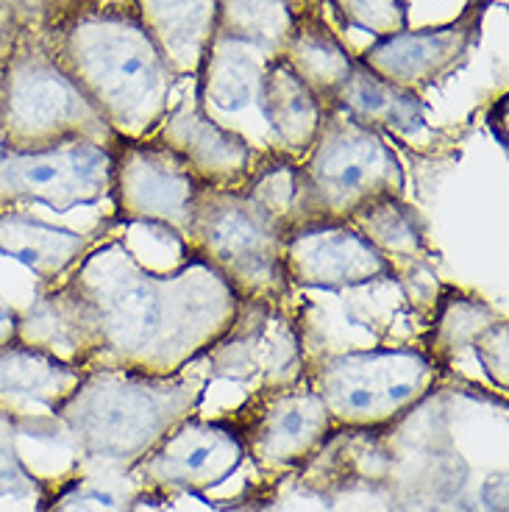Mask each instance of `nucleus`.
<instances>
[{"label":"nucleus","mask_w":509,"mask_h":512,"mask_svg":"<svg viewBox=\"0 0 509 512\" xmlns=\"http://www.w3.org/2000/svg\"><path fill=\"white\" fill-rule=\"evenodd\" d=\"M240 298L201 256L156 273L120 237L98 240L17 318V340L81 371L176 376L204 359Z\"/></svg>","instance_id":"obj_1"},{"label":"nucleus","mask_w":509,"mask_h":512,"mask_svg":"<svg viewBox=\"0 0 509 512\" xmlns=\"http://www.w3.org/2000/svg\"><path fill=\"white\" fill-rule=\"evenodd\" d=\"M48 39L56 62L120 140L156 134L179 78L131 3L84 14Z\"/></svg>","instance_id":"obj_2"},{"label":"nucleus","mask_w":509,"mask_h":512,"mask_svg":"<svg viewBox=\"0 0 509 512\" xmlns=\"http://www.w3.org/2000/svg\"><path fill=\"white\" fill-rule=\"evenodd\" d=\"M206 376H145L131 371H84L73 396L53 415L81 468L131 474L184 418L195 415Z\"/></svg>","instance_id":"obj_3"},{"label":"nucleus","mask_w":509,"mask_h":512,"mask_svg":"<svg viewBox=\"0 0 509 512\" xmlns=\"http://www.w3.org/2000/svg\"><path fill=\"white\" fill-rule=\"evenodd\" d=\"M407 192V173L384 134L362 126L334 101L323 103L318 137L298 159V195L287 234L348 223L362 206Z\"/></svg>","instance_id":"obj_4"},{"label":"nucleus","mask_w":509,"mask_h":512,"mask_svg":"<svg viewBox=\"0 0 509 512\" xmlns=\"http://www.w3.org/2000/svg\"><path fill=\"white\" fill-rule=\"evenodd\" d=\"M73 140L115 151L120 137L56 62L48 31L31 20L0 70V145L39 151Z\"/></svg>","instance_id":"obj_5"},{"label":"nucleus","mask_w":509,"mask_h":512,"mask_svg":"<svg viewBox=\"0 0 509 512\" xmlns=\"http://www.w3.org/2000/svg\"><path fill=\"white\" fill-rule=\"evenodd\" d=\"M443 368L420 348H357L306 362L304 382L340 429H390L429 401Z\"/></svg>","instance_id":"obj_6"},{"label":"nucleus","mask_w":509,"mask_h":512,"mask_svg":"<svg viewBox=\"0 0 509 512\" xmlns=\"http://www.w3.org/2000/svg\"><path fill=\"white\" fill-rule=\"evenodd\" d=\"M284 240V226L248 192L204 187L195 204L187 254L212 265L240 301L281 304L290 293L281 259Z\"/></svg>","instance_id":"obj_7"},{"label":"nucleus","mask_w":509,"mask_h":512,"mask_svg":"<svg viewBox=\"0 0 509 512\" xmlns=\"http://www.w3.org/2000/svg\"><path fill=\"white\" fill-rule=\"evenodd\" d=\"M204 184L159 140H120L112 151V204L117 223L162 229L184 248Z\"/></svg>","instance_id":"obj_8"},{"label":"nucleus","mask_w":509,"mask_h":512,"mask_svg":"<svg viewBox=\"0 0 509 512\" xmlns=\"http://www.w3.org/2000/svg\"><path fill=\"white\" fill-rule=\"evenodd\" d=\"M112 192V151L73 140L39 151L0 154V212L45 204L53 212L101 204Z\"/></svg>","instance_id":"obj_9"},{"label":"nucleus","mask_w":509,"mask_h":512,"mask_svg":"<svg viewBox=\"0 0 509 512\" xmlns=\"http://www.w3.org/2000/svg\"><path fill=\"white\" fill-rule=\"evenodd\" d=\"M209 376L254 384L256 393L304 382V334L281 304L240 301L231 329L206 354Z\"/></svg>","instance_id":"obj_10"},{"label":"nucleus","mask_w":509,"mask_h":512,"mask_svg":"<svg viewBox=\"0 0 509 512\" xmlns=\"http://www.w3.org/2000/svg\"><path fill=\"white\" fill-rule=\"evenodd\" d=\"M234 426L245 457L262 471H287L312 462L337 432L326 404L306 382L256 393L254 404L242 410Z\"/></svg>","instance_id":"obj_11"},{"label":"nucleus","mask_w":509,"mask_h":512,"mask_svg":"<svg viewBox=\"0 0 509 512\" xmlns=\"http://www.w3.org/2000/svg\"><path fill=\"white\" fill-rule=\"evenodd\" d=\"M245 446L231 421H206L190 415L131 471L142 496L206 493L237 474Z\"/></svg>","instance_id":"obj_12"},{"label":"nucleus","mask_w":509,"mask_h":512,"mask_svg":"<svg viewBox=\"0 0 509 512\" xmlns=\"http://www.w3.org/2000/svg\"><path fill=\"white\" fill-rule=\"evenodd\" d=\"M487 0H468L457 20L432 28H404L393 37L376 39L357 59L376 76L401 90L418 92L448 76L482 37Z\"/></svg>","instance_id":"obj_13"},{"label":"nucleus","mask_w":509,"mask_h":512,"mask_svg":"<svg viewBox=\"0 0 509 512\" xmlns=\"http://www.w3.org/2000/svg\"><path fill=\"white\" fill-rule=\"evenodd\" d=\"M287 282L306 290H348L395 279V265L348 223L306 226L284 240Z\"/></svg>","instance_id":"obj_14"},{"label":"nucleus","mask_w":509,"mask_h":512,"mask_svg":"<svg viewBox=\"0 0 509 512\" xmlns=\"http://www.w3.org/2000/svg\"><path fill=\"white\" fill-rule=\"evenodd\" d=\"M153 140L176 151L198 181L212 190H240L262 156L242 134L212 120L198 98L170 106Z\"/></svg>","instance_id":"obj_15"},{"label":"nucleus","mask_w":509,"mask_h":512,"mask_svg":"<svg viewBox=\"0 0 509 512\" xmlns=\"http://www.w3.org/2000/svg\"><path fill=\"white\" fill-rule=\"evenodd\" d=\"M81 376L84 371L76 365L14 340L0 346V410L12 415L20 435L37 432L31 410H42L53 435V415L73 396Z\"/></svg>","instance_id":"obj_16"},{"label":"nucleus","mask_w":509,"mask_h":512,"mask_svg":"<svg viewBox=\"0 0 509 512\" xmlns=\"http://www.w3.org/2000/svg\"><path fill=\"white\" fill-rule=\"evenodd\" d=\"M115 223V218H109L92 234H81V231L45 223L20 209H6L0 212V254L23 262L42 282L39 290H45L62 282L64 276L76 268L78 259L98 240H103V234Z\"/></svg>","instance_id":"obj_17"},{"label":"nucleus","mask_w":509,"mask_h":512,"mask_svg":"<svg viewBox=\"0 0 509 512\" xmlns=\"http://www.w3.org/2000/svg\"><path fill=\"white\" fill-rule=\"evenodd\" d=\"M176 78H195L217 31V0H131Z\"/></svg>","instance_id":"obj_18"},{"label":"nucleus","mask_w":509,"mask_h":512,"mask_svg":"<svg viewBox=\"0 0 509 512\" xmlns=\"http://www.w3.org/2000/svg\"><path fill=\"white\" fill-rule=\"evenodd\" d=\"M273 56L251 42L217 34L206 51V59L195 76V98L204 106H217L220 112H240L259 103L262 78Z\"/></svg>","instance_id":"obj_19"},{"label":"nucleus","mask_w":509,"mask_h":512,"mask_svg":"<svg viewBox=\"0 0 509 512\" xmlns=\"http://www.w3.org/2000/svg\"><path fill=\"white\" fill-rule=\"evenodd\" d=\"M256 106L262 109L284 154L301 159L312 148L323 120V103L281 56L268 64Z\"/></svg>","instance_id":"obj_20"},{"label":"nucleus","mask_w":509,"mask_h":512,"mask_svg":"<svg viewBox=\"0 0 509 512\" xmlns=\"http://www.w3.org/2000/svg\"><path fill=\"white\" fill-rule=\"evenodd\" d=\"M334 103L345 115H351L357 123L379 134L393 131L401 137H412L420 128H426V106L418 92L401 90L384 81L359 59L351 67V76L345 78L340 92L334 95Z\"/></svg>","instance_id":"obj_21"},{"label":"nucleus","mask_w":509,"mask_h":512,"mask_svg":"<svg viewBox=\"0 0 509 512\" xmlns=\"http://www.w3.org/2000/svg\"><path fill=\"white\" fill-rule=\"evenodd\" d=\"M281 59L318 95L320 103L334 101L357 62V56L345 48L343 39L331 31L318 12L295 14L293 34L281 51Z\"/></svg>","instance_id":"obj_22"},{"label":"nucleus","mask_w":509,"mask_h":512,"mask_svg":"<svg viewBox=\"0 0 509 512\" xmlns=\"http://www.w3.org/2000/svg\"><path fill=\"white\" fill-rule=\"evenodd\" d=\"M348 226H354L390 262L426 254L423 218L401 195H382V198L370 201L348 220Z\"/></svg>","instance_id":"obj_23"},{"label":"nucleus","mask_w":509,"mask_h":512,"mask_svg":"<svg viewBox=\"0 0 509 512\" xmlns=\"http://www.w3.org/2000/svg\"><path fill=\"white\" fill-rule=\"evenodd\" d=\"M293 0H217V34L251 42L268 56H281L293 34Z\"/></svg>","instance_id":"obj_24"},{"label":"nucleus","mask_w":509,"mask_h":512,"mask_svg":"<svg viewBox=\"0 0 509 512\" xmlns=\"http://www.w3.org/2000/svg\"><path fill=\"white\" fill-rule=\"evenodd\" d=\"M142 487L134 474L81 468L70 482L53 490L39 512H134Z\"/></svg>","instance_id":"obj_25"},{"label":"nucleus","mask_w":509,"mask_h":512,"mask_svg":"<svg viewBox=\"0 0 509 512\" xmlns=\"http://www.w3.org/2000/svg\"><path fill=\"white\" fill-rule=\"evenodd\" d=\"M498 318H501V312L490 307V304H484L482 298L459 293V290H448L440 298V307H437V315H434L432 337H429V351L426 354L446 373L451 368V359L471 346L473 340L479 337V332Z\"/></svg>","instance_id":"obj_26"},{"label":"nucleus","mask_w":509,"mask_h":512,"mask_svg":"<svg viewBox=\"0 0 509 512\" xmlns=\"http://www.w3.org/2000/svg\"><path fill=\"white\" fill-rule=\"evenodd\" d=\"M248 192L256 204L265 206L273 218L279 220L284 231L293 215L295 195H298V159L287 156L284 151L262 154L256 162L254 173L240 187Z\"/></svg>","instance_id":"obj_27"},{"label":"nucleus","mask_w":509,"mask_h":512,"mask_svg":"<svg viewBox=\"0 0 509 512\" xmlns=\"http://www.w3.org/2000/svg\"><path fill=\"white\" fill-rule=\"evenodd\" d=\"M17 423L9 412L0 410V501L17 499L34 504V510H45L53 490L28 468L17 448Z\"/></svg>","instance_id":"obj_28"},{"label":"nucleus","mask_w":509,"mask_h":512,"mask_svg":"<svg viewBox=\"0 0 509 512\" xmlns=\"http://www.w3.org/2000/svg\"><path fill=\"white\" fill-rule=\"evenodd\" d=\"M329 6L345 28L365 31L373 39L393 37L409 23L407 0H329Z\"/></svg>","instance_id":"obj_29"},{"label":"nucleus","mask_w":509,"mask_h":512,"mask_svg":"<svg viewBox=\"0 0 509 512\" xmlns=\"http://www.w3.org/2000/svg\"><path fill=\"white\" fill-rule=\"evenodd\" d=\"M473 354L479 359L482 371L490 376V382L496 384L501 393H507L509 387V323L507 318L501 315L498 320H493L487 329L479 332V337L471 343Z\"/></svg>","instance_id":"obj_30"},{"label":"nucleus","mask_w":509,"mask_h":512,"mask_svg":"<svg viewBox=\"0 0 509 512\" xmlns=\"http://www.w3.org/2000/svg\"><path fill=\"white\" fill-rule=\"evenodd\" d=\"M126 3L131 0H39V26L53 34L84 14L101 12L109 6H126Z\"/></svg>","instance_id":"obj_31"},{"label":"nucleus","mask_w":509,"mask_h":512,"mask_svg":"<svg viewBox=\"0 0 509 512\" xmlns=\"http://www.w3.org/2000/svg\"><path fill=\"white\" fill-rule=\"evenodd\" d=\"M31 20L34 17L26 12L23 0H0V67L12 56L17 39Z\"/></svg>","instance_id":"obj_32"},{"label":"nucleus","mask_w":509,"mask_h":512,"mask_svg":"<svg viewBox=\"0 0 509 512\" xmlns=\"http://www.w3.org/2000/svg\"><path fill=\"white\" fill-rule=\"evenodd\" d=\"M479 507L484 512H507V474H493L479 485Z\"/></svg>","instance_id":"obj_33"},{"label":"nucleus","mask_w":509,"mask_h":512,"mask_svg":"<svg viewBox=\"0 0 509 512\" xmlns=\"http://www.w3.org/2000/svg\"><path fill=\"white\" fill-rule=\"evenodd\" d=\"M17 318H20V312H14L12 307H6L0 301V346H9L17 340Z\"/></svg>","instance_id":"obj_34"},{"label":"nucleus","mask_w":509,"mask_h":512,"mask_svg":"<svg viewBox=\"0 0 509 512\" xmlns=\"http://www.w3.org/2000/svg\"><path fill=\"white\" fill-rule=\"evenodd\" d=\"M226 512H265V504H259L256 499H248L242 501V504H237V507H229Z\"/></svg>","instance_id":"obj_35"},{"label":"nucleus","mask_w":509,"mask_h":512,"mask_svg":"<svg viewBox=\"0 0 509 512\" xmlns=\"http://www.w3.org/2000/svg\"><path fill=\"white\" fill-rule=\"evenodd\" d=\"M0 70H3V67H0Z\"/></svg>","instance_id":"obj_36"}]
</instances>
